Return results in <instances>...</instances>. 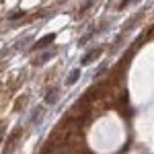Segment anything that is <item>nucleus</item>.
<instances>
[{
  "instance_id": "obj_1",
  "label": "nucleus",
  "mask_w": 154,
  "mask_h": 154,
  "mask_svg": "<svg viewBox=\"0 0 154 154\" xmlns=\"http://www.w3.org/2000/svg\"><path fill=\"white\" fill-rule=\"evenodd\" d=\"M54 33H51V35H48V37H43V39H39V41H37L35 45H33V49H39V48H43V45H49V41H54Z\"/></svg>"
},
{
  "instance_id": "obj_2",
  "label": "nucleus",
  "mask_w": 154,
  "mask_h": 154,
  "mask_svg": "<svg viewBox=\"0 0 154 154\" xmlns=\"http://www.w3.org/2000/svg\"><path fill=\"white\" fill-rule=\"evenodd\" d=\"M99 54H101V49H95V51H91V54H86V56H84V60H82V64H88V62H91L93 58H97Z\"/></svg>"
},
{
  "instance_id": "obj_3",
  "label": "nucleus",
  "mask_w": 154,
  "mask_h": 154,
  "mask_svg": "<svg viewBox=\"0 0 154 154\" xmlns=\"http://www.w3.org/2000/svg\"><path fill=\"white\" fill-rule=\"evenodd\" d=\"M78 76H80V72H78V70H74V72L70 74V78H68V84H72L74 80H76V78H78Z\"/></svg>"
}]
</instances>
